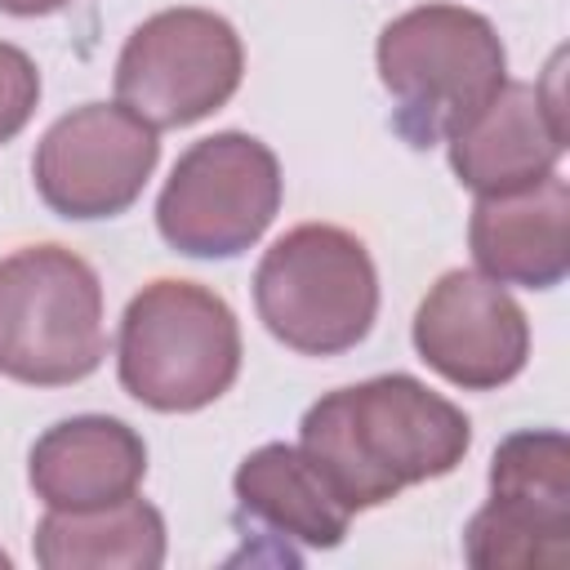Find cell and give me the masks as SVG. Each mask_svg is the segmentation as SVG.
Returning a JSON list of instances; mask_svg holds the SVG:
<instances>
[{
  "instance_id": "obj_1",
  "label": "cell",
  "mask_w": 570,
  "mask_h": 570,
  "mask_svg": "<svg viewBox=\"0 0 570 570\" xmlns=\"http://www.w3.org/2000/svg\"><path fill=\"white\" fill-rule=\"evenodd\" d=\"M298 445L334 494L352 512H365L405 485L450 476L472 445V423L414 374H374L312 401Z\"/></svg>"
},
{
  "instance_id": "obj_2",
  "label": "cell",
  "mask_w": 570,
  "mask_h": 570,
  "mask_svg": "<svg viewBox=\"0 0 570 570\" xmlns=\"http://www.w3.org/2000/svg\"><path fill=\"white\" fill-rule=\"evenodd\" d=\"M379 80L392 98V129L410 147L459 134L508 80V49L494 22L463 4H414L374 45Z\"/></svg>"
},
{
  "instance_id": "obj_3",
  "label": "cell",
  "mask_w": 570,
  "mask_h": 570,
  "mask_svg": "<svg viewBox=\"0 0 570 570\" xmlns=\"http://www.w3.org/2000/svg\"><path fill=\"white\" fill-rule=\"evenodd\" d=\"M120 387L160 414L214 405L240 374V325L223 294L160 276L142 285L116 334Z\"/></svg>"
},
{
  "instance_id": "obj_4",
  "label": "cell",
  "mask_w": 570,
  "mask_h": 570,
  "mask_svg": "<svg viewBox=\"0 0 570 570\" xmlns=\"http://www.w3.org/2000/svg\"><path fill=\"white\" fill-rule=\"evenodd\" d=\"M107 356L102 281L67 245H22L0 258V374L27 387H71Z\"/></svg>"
},
{
  "instance_id": "obj_5",
  "label": "cell",
  "mask_w": 570,
  "mask_h": 570,
  "mask_svg": "<svg viewBox=\"0 0 570 570\" xmlns=\"http://www.w3.org/2000/svg\"><path fill=\"white\" fill-rule=\"evenodd\" d=\"M254 307L276 343L303 356L352 352L379 316V272L361 236L334 223L289 227L258 258Z\"/></svg>"
},
{
  "instance_id": "obj_6",
  "label": "cell",
  "mask_w": 570,
  "mask_h": 570,
  "mask_svg": "<svg viewBox=\"0 0 570 570\" xmlns=\"http://www.w3.org/2000/svg\"><path fill=\"white\" fill-rule=\"evenodd\" d=\"M281 191L276 151L254 134L223 129L174 160L156 200V227L187 258H236L272 227Z\"/></svg>"
},
{
  "instance_id": "obj_7",
  "label": "cell",
  "mask_w": 570,
  "mask_h": 570,
  "mask_svg": "<svg viewBox=\"0 0 570 570\" xmlns=\"http://www.w3.org/2000/svg\"><path fill=\"white\" fill-rule=\"evenodd\" d=\"M245 76L236 27L196 4L142 18L116 58V102L151 129H183L232 102Z\"/></svg>"
},
{
  "instance_id": "obj_8",
  "label": "cell",
  "mask_w": 570,
  "mask_h": 570,
  "mask_svg": "<svg viewBox=\"0 0 570 570\" xmlns=\"http://www.w3.org/2000/svg\"><path fill=\"white\" fill-rule=\"evenodd\" d=\"M476 570H561L570 557V441L557 428H525L490 459V499L463 530Z\"/></svg>"
},
{
  "instance_id": "obj_9",
  "label": "cell",
  "mask_w": 570,
  "mask_h": 570,
  "mask_svg": "<svg viewBox=\"0 0 570 570\" xmlns=\"http://www.w3.org/2000/svg\"><path fill=\"white\" fill-rule=\"evenodd\" d=\"M160 138L120 102H85L58 116L31 156L40 200L58 218L94 223L125 214L156 174Z\"/></svg>"
},
{
  "instance_id": "obj_10",
  "label": "cell",
  "mask_w": 570,
  "mask_h": 570,
  "mask_svg": "<svg viewBox=\"0 0 570 570\" xmlns=\"http://www.w3.org/2000/svg\"><path fill=\"white\" fill-rule=\"evenodd\" d=\"M414 352L463 392H494L530 361V321L521 303L490 276L454 267L414 312Z\"/></svg>"
},
{
  "instance_id": "obj_11",
  "label": "cell",
  "mask_w": 570,
  "mask_h": 570,
  "mask_svg": "<svg viewBox=\"0 0 570 570\" xmlns=\"http://www.w3.org/2000/svg\"><path fill=\"white\" fill-rule=\"evenodd\" d=\"M561 53L552 58L539 85L503 80L499 94L459 129L450 134V169L454 178L476 191H517L557 169L566 156V107H561Z\"/></svg>"
},
{
  "instance_id": "obj_12",
  "label": "cell",
  "mask_w": 570,
  "mask_h": 570,
  "mask_svg": "<svg viewBox=\"0 0 570 570\" xmlns=\"http://www.w3.org/2000/svg\"><path fill=\"white\" fill-rule=\"evenodd\" d=\"M468 245L476 272L499 285L552 289L570 272V187L552 169L548 178L476 196L468 218Z\"/></svg>"
},
{
  "instance_id": "obj_13",
  "label": "cell",
  "mask_w": 570,
  "mask_h": 570,
  "mask_svg": "<svg viewBox=\"0 0 570 570\" xmlns=\"http://www.w3.org/2000/svg\"><path fill=\"white\" fill-rule=\"evenodd\" d=\"M147 476L142 436L111 414H71L45 428L27 459V481L45 508H102L138 494Z\"/></svg>"
},
{
  "instance_id": "obj_14",
  "label": "cell",
  "mask_w": 570,
  "mask_h": 570,
  "mask_svg": "<svg viewBox=\"0 0 570 570\" xmlns=\"http://www.w3.org/2000/svg\"><path fill=\"white\" fill-rule=\"evenodd\" d=\"M232 494L240 521H254L298 548H338L356 517L334 494L325 472L303 454V445L285 441L249 450L232 476Z\"/></svg>"
},
{
  "instance_id": "obj_15",
  "label": "cell",
  "mask_w": 570,
  "mask_h": 570,
  "mask_svg": "<svg viewBox=\"0 0 570 570\" xmlns=\"http://www.w3.org/2000/svg\"><path fill=\"white\" fill-rule=\"evenodd\" d=\"M31 548L45 570H156L165 561V517L138 494L76 512L49 508Z\"/></svg>"
},
{
  "instance_id": "obj_16",
  "label": "cell",
  "mask_w": 570,
  "mask_h": 570,
  "mask_svg": "<svg viewBox=\"0 0 570 570\" xmlns=\"http://www.w3.org/2000/svg\"><path fill=\"white\" fill-rule=\"evenodd\" d=\"M40 102V71L27 49L0 40V142L18 138Z\"/></svg>"
},
{
  "instance_id": "obj_17",
  "label": "cell",
  "mask_w": 570,
  "mask_h": 570,
  "mask_svg": "<svg viewBox=\"0 0 570 570\" xmlns=\"http://www.w3.org/2000/svg\"><path fill=\"white\" fill-rule=\"evenodd\" d=\"M62 4H71V0H0V9L13 18H45V13H58Z\"/></svg>"
}]
</instances>
